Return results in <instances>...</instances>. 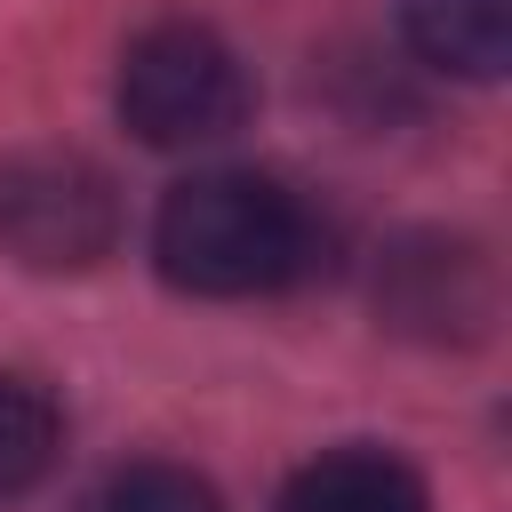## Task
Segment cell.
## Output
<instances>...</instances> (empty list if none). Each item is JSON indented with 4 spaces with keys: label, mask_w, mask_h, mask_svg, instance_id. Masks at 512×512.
Here are the masks:
<instances>
[{
    "label": "cell",
    "mask_w": 512,
    "mask_h": 512,
    "mask_svg": "<svg viewBox=\"0 0 512 512\" xmlns=\"http://www.w3.org/2000/svg\"><path fill=\"white\" fill-rule=\"evenodd\" d=\"M280 512H432V496L384 448H328L280 488Z\"/></svg>",
    "instance_id": "5b68a950"
},
{
    "label": "cell",
    "mask_w": 512,
    "mask_h": 512,
    "mask_svg": "<svg viewBox=\"0 0 512 512\" xmlns=\"http://www.w3.org/2000/svg\"><path fill=\"white\" fill-rule=\"evenodd\" d=\"M376 312L400 328V336H424V344H464L488 328L496 312V280H488V256L472 240H440V232H416L384 256L376 272Z\"/></svg>",
    "instance_id": "277c9868"
},
{
    "label": "cell",
    "mask_w": 512,
    "mask_h": 512,
    "mask_svg": "<svg viewBox=\"0 0 512 512\" xmlns=\"http://www.w3.org/2000/svg\"><path fill=\"white\" fill-rule=\"evenodd\" d=\"M120 240V192L80 152L0 160V256L24 272H88Z\"/></svg>",
    "instance_id": "3957f363"
},
{
    "label": "cell",
    "mask_w": 512,
    "mask_h": 512,
    "mask_svg": "<svg viewBox=\"0 0 512 512\" xmlns=\"http://www.w3.org/2000/svg\"><path fill=\"white\" fill-rule=\"evenodd\" d=\"M248 104H256V80L240 48L208 24H152L120 56V120L160 152L224 144L248 120Z\"/></svg>",
    "instance_id": "7a4b0ae2"
},
{
    "label": "cell",
    "mask_w": 512,
    "mask_h": 512,
    "mask_svg": "<svg viewBox=\"0 0 512 512\" xmlns=\"http://www.w3.org/2000/svg\"><path fill=\"white\" fill-rule=\"evenodd\" d=\"M88 512H224V504H216V488H208L200 472H184V464H128V472H112V480L88 496Z\"/></svg>",
    "instance_id": "ba28073f"
},
{
    "label": "cell",
    "mask_w": 512,
    "mask_h": 512,
    "mask_svg": "<svg viewBox=\"0 0 512 512\" xmlns=\"http://www.w3.org/2000/svg\"><path fill=\"white\" fill-rule=\"evenodd\" d=\"M152 256L184 296H272L328 264V224L256 168H208L160 200Z\"/></svg>",
    "instance_id": "6da1fadb"
},
{
    "label": "cell",
    "mask_w": 512,
    "mask_h": 512,
    "mask_svg": "<svg viewBox=\"0 0 512 512\" xmlns=\"http://www.w3.org/2000/svg\"><path fill=\"white\" fill-rule=\"evenodd\" d=\"M56 448H64V408L48 400V384L0 368V496L40 488Z\"/></svg>",
    "instance_id": "52a82bcc"
},
{
    "label": "cell",
    "mask_w": 512,
    "mask_h": 512,
    "mask_svg": "<svg viewBox=\"0 0 512 512\" xmlns=\"http://www.w3.org/2000/svg\"><path fill=\"white\" fill-rule=\"evenodd\" d=\"M400 32L456 80H496L512 64V0H400Z\"/></svg>",
    "instance_id": "8992f818"
}]
</instances>
